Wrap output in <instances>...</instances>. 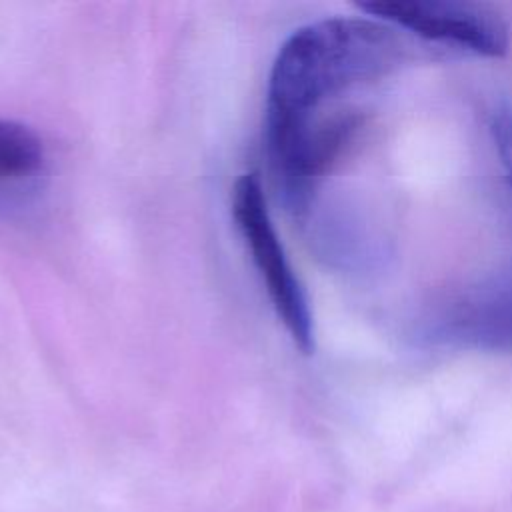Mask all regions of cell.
I'll return each instance as SVG.
<instances>
[{"instance_id":"1","label":"cell","mask_w":512,"mask_h":512,"mask_svg":"<svg viewBox=\"0 0 512 512\" xmlns=\"http://www.w3.org/2000/svg\"><path fill=\"white\" fill-rule=\"evenodd\" d=\"M402 58L400 36L372 18H328L296 30L272 64L264 128L320 112L350 86L388 74Z\"/></svg>"},{"instance_id":"2","label":"cell","mask_w":512,"mask_h":512,"mask_svg":"<svg viewBox=\"0 0 512 512\" xmlns=\"http://www.w3.org/2000/svg\"><path fill=\"white\" fill-rule=\"evenodd\" d=\"M232 216L252 252V260L266 284L268 296L302 352L314 348L312 314L282 242L274 230L266 196L256 174H242L232 190Z\"/></svg>"},{"instance_id":"3","label":"cell","mask_w":512,"mask_h":512,"mask_svg":"<svg viewBox=\"0 0 512 512\" xmlns=\"http://www.w3.org/2000/svg\"><path fill=\"white\" fill-rule=\"evenodd\" d=\"M358 8L414 34L452 42L482 56H502L508 50V28L486 4L458 0H372Z\"/></svg>"},{"instance_id":"4","label":"cell","mask_w":512,"mask_h":512,"mask_svg":"<svg viewBox=\"0 0 512 512\" xmlns=\"http://www.w3.org/2000/svg\"><path fill=\"white\" fill-rule=\"evenodd\" d=\"M440 330L448 340L476 348H512V276L460 296L440 320Z\"/></svg>"},{"instance_id":"5","label":"cell","mask_w":512,"mask_h":512,"mask_svg":"<svg viewBox=\"0 0 512 512\" xmlns=\"http://www.w3.org/2000/svg\"><path fill=\"white\" fill-rule=\"evenodd\" d=\"M44 146L40 136L14 120H0V182H20L40 172Z\"/></svg>"},{"instance_id":"6","label":"cell","mask_w":512,"mask_h":512,"mask_svg":"<svg viewBox=\"0 0 512 512\" xmlns=\"http://www.w3.org/2000/svg\"><path fill=\"white\" fill-rule=\"evenodd\" d=\"M490 132H492L502 168L506 172L508 184L512 188V108L510 106L504 104L492 112Z\"/></svg>"}]
</instances>
